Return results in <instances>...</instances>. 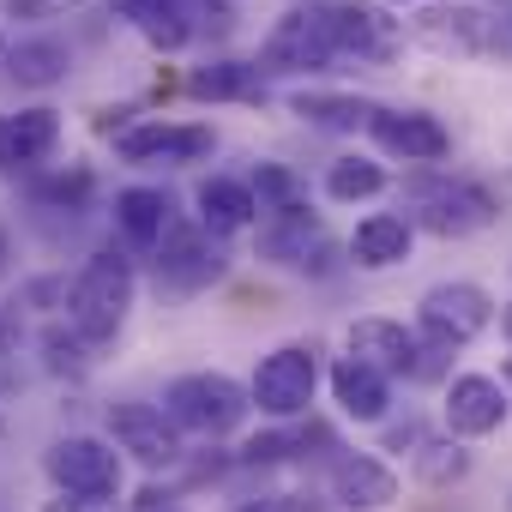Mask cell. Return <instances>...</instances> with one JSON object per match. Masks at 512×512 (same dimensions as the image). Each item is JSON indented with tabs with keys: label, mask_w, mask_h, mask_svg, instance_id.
Segmentation results:
<instances>
[{
	"label": "cell",
	"mask_w": 512,
	"mask_h": 512,
	"mask_svg": "<svg viewBox=\"0 0 512 512\" xmlns=\"http://www.w3.org/2000/svg\"><path fill=\"white\" fill-rule=\"evenodd\" d=\"M133 296H139L133 260H127V253H115V247H97L91 260L79 266L73 290H67V326H73L91 350H103V344L127 326Z\"/></svg>",
	"instance_id": "obj_1"
},
{
	"label": "cell",
	"mask_w": 512,
	"mask_h": 512,
	"mask_svg": "<svg viewBox=\"0 0 512 512\" xmlns=\"http://www.w3.org/2000/svg\"><path fill=\"white\" fill-rule=\"evenodd\" d=\"M404 37H410V49H428L440 61H488V55H500V37H512V31L482 0H434V7H416L404 19Z\"/></svg>",
	"instance_id": "obj_2"
},
{
	"label": "cell",
	"mask_w": 512,
	"mask_h": 512,
	"mask_svg": "<svg viewBox=\"0 0 512 512\" xmlns=\"http://www.w3.org/2000/svg\"><path fill=\"white\" fill-rule=\"evenodd\" d=\"M163 410L175 416V428H181V434L229 440V434L253 416V392H247L235 374H223V368H193V374L169 380Z\"/></svg>",
	"instance_id": "obj_3"
},
{
	"label": "cell",
	"mask_w": 512,
	"mask_h": 512,
	"mask_svg": "<svg viewBox=\"0 0 512 512\" xmlns=\"http://www.w3.org/2000/svg\"><path fill=\"white\" fill-rule=\"evenodd\" d=\"M410 223L440 235V241H464V235H482L488 223H500V193L476 175H422L410 187Z\"/></svg>",
	"instance_id": "obj_4"
},
{
	"label": "cell",
	"mask_w": 512,
	"mask_h": 512,
	"mask_svg": "<svg viewBox=\"0 0 512 512\" xmlns=\"http://www.w3.org/2000/svg\"><path fill=\"white\" fill-rule=\"evenodd\" d=\"M260 260L278 272H296V278H332L338 266H350V247L320 223V211L290 205L260 223Z\"/></svg>",
	"instance_id": "obj_5"
},
{
	"label": "cell",
	"mask_w": 512,
	"mask_h": 512,
	"mask_svg": "<svg viewBox=\"0 0 512 512\" xmlns=\"http://www.w3.org/2000/svg\"><path fill=\"white\" fill-rule=\"evenodd\" d=\"M338 55V25H332V0H296L284 19L260 43V73H326Z\"/></svg>",
	"instance_id": "obj_6"
},
{
	"label": "cell",
	"mask_w": 512,
	"mask_h": 512,
	"mask_svg": "<svg viewBox=\"0 0 512 512\" xmlns=\"http://www.w3.org/2000/svg\"><path fill=\"white\" fill-rule=\"evenodd\" d=\"M247 392H253V410L266 422H302L314 410V392H320V350L302 344V338L266 350L253 380H247Z\"/></svg>",
	"instance_id": "obj_7"
},
{
	"label": "cell",
	"mask_w": 512,
	"mask_h": 512,
	"mask_svg": "<svg viewBox=\"0 0 512 512\" xmlns=\"http://www.w3.org/2000/svg\"><path fill=\"white\" fill-rule=\"evenodd\" d=\"M494 320H500L494 296L470 278H446V284L422 290V302H416V332H422V344H440V350L476 344Z\"/></svg>",
	"instance_id": "obj_8"
},
{
	"label": "cell",
	"mask_w": 512,
	"mask_h": 512,
	"mask_svg": "<svg viewBox=\"0 0 512 512\" xmlns=\"http://www.w3.org/2000/svg\"><path fill=\"white\" fill-rule=\"evenodd\" d=\"M43 476L55 482V494H85V500H121L127 464L121 446L103 434H61L43 452Z\"/></svg>",
	"instance_id": "obj_9"
},
{
	"label": "cell",
	"mask_w": 512,
	"mask_h": 512,
	"mask_svg": "<svg viewBox=\"0 0 512 512\" xmlns=\"http://www.w3.org/2000/svg\"><path fill=\"white\" fill-rule=\"evenodd\" d=\"M103 428H109V440H115L133 464H145L151 476H157V470H181V458H187V440H181V428H175V416H169L163 404L115 398V404L103 410Z\"/></svg>",
	"instance_id": "obj_10"
},
{
	"label": "cell",
	"mask_w": 512,
	"mask_h": 512,
	"mask_svg": "<svg viewBox=\"0 0 512 512\" xmlns=\"http://www.w3.org/2000/svg\"><path fill=\"white\" fill-rule=\"evenodd\" d=\"M512 422V392L500 386V374H482V368H464L440 386V434L476 446L488 434H500Z\"/></svg>",
	"instance_id": "obj_11"
},
{
	"label": "cell",
	"mask_w": 512,
	"mask_h": 512,
	"mask_svg": "<svg viewBox=\"0 0 512 512\" xmlns=\"http://www.w3.org/2000/svg\"><path fill=\"white\" fill-rule=\"evenodd\" d=\"M217 151V133L205 121H133L115 133V157L133 169H181L205 163Z\"/></svg>",
	"instance_id": "obj_12"
},
{
	"label": "cell",
	"mask_w": 512,
	"mask_h": 512,
	"mask_svg": "<svg viewBox=\"0 0 512 512\" xmlns=\"http://www.w3.org/2000/svg\"><path fill=\"white\" fill-rule=\"evenodd\" d=\"M332 25H338V55L356 67H392L404 55V19H392L386 0H332Z\"/></svg>",
	"instance_id": "obj_13"
},
{
	"label": "cell",
	"mask_w": 512,
	"mask_h": 512,
	"mask_svg": "<svg viewBox=\"0 0 512 512\" xmlns=\"http://www.w3.org/2000/svg\"><path fill=\"white\" fill-rule=\"evenodd\" d=\"M151 272H157V290H169V296H199V290L223 284L229 260L217 253V241H211L199 223H181V229L151 253Z\"/></svg>",
	"instance_id": "obj_14"
},
{
	"label": "cell",
	"mask_w": 512,
	"mask_h": 512,
	"mask_svg": "<svg viewBox=\"0 0 512 512\" xmlns=\"http://www.w3.org/2000/svg\"><path fill=\"white\" fill-rule=\"evenodd\" d=\"M422 332L416 326H404V320H392V314H362V320H350L344 326V356H356V362H368V368H380L386 380H416V368H422Z\"/></svg>",
	"instance_id": "obj_15"
},
{
	"label": "cell",
	"mask_w": 512,
	"mask_h": 512,
	"mask_svg": "<svg viewBox=\"0 0 512 512\" xmlns=\"http://www.w3.org/2000/svg\"><path fill=\"white\" fill-rule=\"evenodd\" d=\"M398 494H404V482L380 452H338L326 470V500L338 512H392Z\"/></svg>",
	"instance_id": "obj_16"
},
{
	"label": "cell",
	"mask_w": 512,
	"mask_h": 512,
	"mask_svg": "<svg viewBox=\"0 0 512 512\" xmlns=\"http://www.w3.org/2000/svg\"><path fill=\"white\" fill-rule=\"evenodd\" d=\"M368 139H374L380 157H398V163H416V169H428V163H440V157L452 151L446 121L428 115V109H386V103H380Z\"/></svg>",
	"instance_id": "obj_17"
},
{
	"label": "cell",
	"mask_w": 512,
	"mask_h": 512,
	"mask_svg": "<svg viewBox=\"0 0 512 512\" xmlns=\"http://www.w3.org/2000/svg\"><path fill=\"white\" fill-rule=\"evenodd\" d=\"M61 151V109L31 103L0 115V175H31Z\"/></svg>",
	"instance_id": "obj_18"
},
{
	"label": "cell",
	"mask_w": 512,
	"mask_h": 512,
	"mask_svg": "<svg viewBox=\"0 0 512 512\" xmlns=\"http://www.w3.org/2000/svg\"><path fill=\"white\" fill-rule=\"evenodd\" d=\"M326 386H332V404H338L344 422H356V428H386L392 422V380L380 368H368L356 356H338Z\"/></svg>",
	"instance_id": "obj_19"
},
{
	"label": "cell",
	"mask_w": 512,
	"mask_h": 512,
	"mask_svg": "<svg viewBox=\"0 0 512 512\" xmlns=\"http://www.w3.org/2000/svg\"><path fill=\"white\" fill-rule=\"evenodd\" d=\"M193 223H199L211 241H229V235H247L253 223H266V211H260V199H253L247 181H235V175H205V181L193 187Z\"/></svg>",
	"instance_id": "obj_20"
},
{
	"label": "cell",
	"mask_w": 512,
	"mask_h": 512,
	"mask_svg": "<svg viewBox=\"0 0 512 512\" xmlns=\"http://www.w3.org/2000/svg\"><path fill=\"white\" fill-rule=\"evenodd\" d=\"M115 229L133 253H157L181 223H175V199L163 187H121L115 193Z\"/></svg>",
	"instance_id": "obj_21"
},
{
	"label": "cell",
	"mask_w": 512,
	"mask_h": 512,
	"mask_svg": "<svg viewBox=\"0 0 512 512\" xmlns=\"http://www.w3.org/2000/svg\"><path fill=\"white\" fill-rule=\"evenodd\" d=\"M344 247H350V266H362V272H392V266L410 260L416 223H410V211H368Z\"/></svg>",
	"instance_id": "obj_22"
},
{
	"label": "cell",
	"mask_w": 512,
	"mask_h": 512,
	"mask_svg": "<svg viewBox=\"0 0 512 512\" xmlns=\"http://www.w3.org/2000/svg\"><path fill=\"white\" fill-rule=\"evenodd\" d=\"M115 19H127L157 55H181L199 37V19L187 13V0H109Z\"/></svg>",
	"instance_id": "obj_23"
},
{
	"label": "cell",
	"mask_w": 512,
	"mask_h": 512,
	"mask_svg": "<svg viewBox=\"0 0 512 512\" xmlns=\"http://www.w3.org/2000/svg\"><path fill=\"white\" fill-rule=\"evenodd\" d=\"M290 115L320 127V133H368L380 103L374 97H356V91H326V85H302L290 91Z\"/></svg>",
	"instance_id": "obj_24"
},
{
	"label": "cell",
	"mask_w": 512,
	"mask_h": 512,
	"mask_svg": "<svg viewBox=\"0 0 512 512\" xmlns=\"http://www.w3.org/2000/svg\"><path fill=\"white\" fill-rule=\"evenodd\" d=\"M308 446L338 452V446H332V428L314 422V416H302V422H272V428L253 434V440H241L235 464H284V458H308Z\"/></svg>",
	"instance_id": "obj_25"
},
{
	"label": "cell",
	"mask_w": 512,
	"mask_h": 512,
	"mask_svg": "<svg viewBox=\"0 0 512 512\" xmlns=\"http://www.w3.org/2000/svg\"><path fill=\"white\" fill-rule=\"evenodd\" d=\"M187 97L199 103H266L260 61H205L187 73Z\"/></svg>",
	"instance_id": "obj_26"
},
{
	"label": "cell",
	"mask_w": 512,
	"mask_h": 512,
	"mask_svg": "<svg viewBox=\"0 0 512 512\" xmlns=\"http://www.w3.org/2000/svg\"><path fill=\"white\" fill-rule=\"evenodd\" d=\"M67 73H73V49L61 37H25L7 49V79L25 91H55L67 85Z\"/></svg>",
	"instance_id": "obj_27"
},
{
	"label": "cell",
	"mask_w": 512,
	"mask_h": 512,
	"mask_svg": "<svg viewBox=\"0 0 512 512\" xmlns=\"http://www.w3.org/2000/svg\"><path fill=\"white\" fill-rule=\"evenodd\" d=\"M386 187H392V175H386V163L368 157V151H344V157L326 163V199H332V205H368V199H380Z\"/></svg>",
	"instance_id": "obj_28"
},
{
	"label": "cell",
	"mask_w": 512,
	"mask_h": 512,
	"mask_svg": "<svg viewBox=\"0 0 512 512\" xmlns=\"http://www.w3.org/2000/svg\"><path fill=\"white\" fill-rule=\"evenodd\" d=\"M470 470H476V452H470L464 440H452V434H434V440L410 458V482L428 488V494H446V488L470 482Z\"/></svg>",
	"instance_id": "obj_29"
},
{
	"label": "cell",
	"mask_w": 512,
	"mask_h": 512,
	"mask_svg": "<svg viewBox=\"0 0 512 512\" xmlns=\"http://www.w3.org/2000/svg\"><path fill=\"white\" fill-rule=\"evenodd\" d=\"M91 193H97V169H91V163H67V169L31 181V199H37L43 211H85Z\"/></svg>",
	"instance_id": "obj_30"
},
{
	"label": "cell",
	"mask_w": 512,
	"mask_h": 512,
	"mask_svg": "<svg viewBox=\"0 0 512 512\" xmlns=\"http://www.w3.org/2000/svg\"><path fill=\"white\" fill-rule=\"evenodd\" d=\"M247 187H253V199H260L266 217L272 211H290V205H308V187H302V175L290 163H253Z\"/></svg>",
	"instance_id": "obj_31"
},
{
	"label": "cell",
	"mask_w": 512,
	"mask_h": 512,
	"mask_svg": "<svg viewBox=\"0 0 512 512\" xmlns=\"http://www.w3.org/2000/svg\"><path fill=\"white\" fill-rule=\"evenodd\" d=\"M43 356H49V374H85L91 344H85L73 326H49V332H43Z\"/></svg>",
	"instance_id": "obj_32"
},
{
	"label": "cell",
	"mask_w": 512,
	"mask_h": 512,
	"mask_svg": "<svg viewBox=\"0 0 512 512\" xmlns=\"http://www.w3.org/2000/svg\"><path fill=\"white\" fill-rule=\"evenodd\" d=\"M428 440H434V428H428L422 416H404V422H386V428H380V452H404V458H416Z\"/></svg>",
	"instance_id": "obj_33"
},
{
	"label": "cell",
	"mask_w": 512,
	"mask_h": 512,
	"mask_svg": "<svg viewBox=\"0 0 512 512\" xmlns=\"http://www.w3.org/2000/svg\"><path fill=\"white\" fill-rule=\"evenodd\" d=\"M0 7H7V19H31V25H43V19H67V13L91 7V0H0Z\"/></svg>",
	"instance_id": "obj_34"
},
{
	"label": "cell",
	"mask_w": 512,
	"mask_h": 512,
	"mask_svg": "<svg viewBox=\"0 0 512 512\" xmlns=\"http://www.w3.org/2000/svg\"><path fill=\"white\" fill-rule=\"evenodd\" d=\"M43 512H121V500H85V494H55V500H43Z\"/></svg>",
	"instance_id": "obj_35"
},
{
	"label": "cell",
	"mask_w": 512,
	"mask_h": 512,
	"mask_svg": "<svg viewBox=\"0 0 512 512\" xmlns=\"http://www.w3.org/2000/svg\"><path fill=\"white\" fill-rule=\"evenodd\" d=\"M13 344H19V314H13L7 302H0V356H7Z\"/></svg>",
	"instance_id": "obj_36"
},
{
	"label": "cell",
	"mask_w": 512,
	"mask_h": 512,
	"mask_svg": "<svg viewBox=\"0 0 512 512\" xmlns=\"http://www.w3.org/2000/svg\"><path fill=\"white\" fill-rule=\"evenodd\" d=\"M7 272H13V229L0 223V278H7Z\"/></svg>",
	"instance_id": "obj_37"
},
{
	"label": "cell",
	"mask_w": 512,
	"mask_h": 512,
	"mask_svg": "<svg viewBox=\"0 0 512 512\" xmlns=\"http://www.w3.org/2000/svg\"><path fill=\"white\" fill-rule=\"evenodd\" d=\"M241 512H290V500H284V494H278V500H247Z\"/></svg>",
	"instance_id": "obj_38"
},
{
	"label": "cell",
	"mask_w": 512,
	"mask_h": 512,
	"mask_svg": "<svg viewBox=\"0 0 512 512\" xmlns=\"http://www.w3.org/2000/svg\"><path fill=\"white\" fill-rule=\"evenodd\" d=\"M500 338H506V350H512V302H500Z\"/></svg>",
	"instance_id": "obj_39"
},
{
	"label": "cell",
	"mask_w": 512,
	"mask_h": 512,
	"mask_svg": "<svg viewBox=\"0 0 512 512\" xmlns=\"http://www.w3.org/2000/svg\"><path fill=\"white\" fill-rule=\"evenodd\" d=\"M500 386L512 392V350H506V362H500Z\"/></svg>",
	"instance_id": "obj_40"
},
{
	"label": "cell",
	"mask_w": 512,
	"mask_h": 512,
	"mask_svg": "<svg viewBox=\"0 0 512 512\" xmlns=\"http://www.w3.org/2000/svg\"><path fill=\"white\" fill-rule=\"evenodd\" d=\"M392 7H434V0H392Z\"/></svg>",
	"instance_id": "obj_41"
},
{
	"label": "cell",
	"mask_w": 512,
	"mask_h": 512,
	"mask_svg": "<svg viewBox=\"0 0 512 512\" xmlns=\"http://www.w3.org/2000/svg\"><path fill=\"white\" fill-rule=\"evenodd\" d=\"M7 49H13V43H7V37H0V61H7Z\"/></svg>",
	"instance_id": "obj_42"
},
{
	"label": "cell",
	"mask_w": 512,
	"mask_h": 512,
	"mask_svg": "<svg viewBox=\"0 0 512 512\" xmlns=\"http://www.w3.org/2000/svg\"><path fill=\"white\" fill-rule=\"evenodd\" d=\"M506 512H512V494H506Z\"/></svg>",
	"instance_id": "obj_43"
},
{
	"label": "cell",
	"mask_w": 512,
	"mask_h": 512,
	"mask_svg": "<svg viewBox=\"0 0 512 512\" xmlns=\"http://www.w3.org/2000/svg\"><path fill=\"white\" fill-rule=\"evenodd\" d=\"M163 512H181V506H163Z\"/></svg>",
	"instance_id": "obj_44"
},
{
	"label": "cell",
	"mask_w": 512,
	"mask_h": 512,
	"mask_svg": "<svg viewBox=\"0 0 512 512\" xmlns=\"http://www.w3.org/2000/svg\"><path fill=\"white\" fill-rule=\"evenodd\" d=\"M506 31H512V19H506Z\"/></svg>",
	"instance_id": "obj_45"
}]
</instances>
